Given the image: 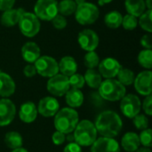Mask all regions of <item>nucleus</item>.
Instances as JSON below:
<instances>
[{
    "label": "nucleus",
    "instance_id": "11",
    "mask_svg": "<svg viewBox=\"0 0 152 152\" xmlns=\"http://www.w3.org/2000/svg\"><path fill=\"white\" fill-rule=\"evenodd\" d=\"M77 42L83 50L86 52L94 51L99 45V37L95 31L86 28L79 32Z\"/></svg>",
    "mask_w": 152,
    "mask_h": 152
},
{
    "label": "nucleus",
    "instance_id": "36",
    "mask_svg": "<svg viewBox=\"0 0 152 152\" xmlns=\"http://www.w3.org/2000/svg\"><path fill=\"white\" fill-rule=\"evenodd\" d=\"M152 130L151 128H146L144 130H142L139 139H140V143L143 147L151 148L152 145Z\"/></svg>",
    "mask_w": 152,
    "mask_h": 152
},
{
    "label": "nucleus",
    "instance_id": "14",
    "mask_svg": "<svg viewBox=\"0 0 152 152\" xmlns=\"http://www.w3.org/2000/svg\"><path fill=\"white\" fill-rule=\"evenodd\" d=\"M151 69H147L139 73L134 81V88L138 94L143 96L151 94Z\"/></svg>",
    "mask_w": 152,
    "mask_h": 152
},
{
    "label": "nucleus",
    "instance_id": "28",
    "mask_svg": "<svg viewBox=\"0 0 152 152\" xmlns=\"http://www.w3.org/2000/svg\"><path fill=\"white\" fill-rule=\"evenodd\" d=\"M77 4L74 0H61L58 3V12L63 16H70L75 13Z\"/></svg>",
    "mask_w": 152,
    "mask_h": 152
},
{
    "label": "nucleus",
    "instance_id": "42",
    "mask_svg": "<svg viewBox=\"0 0 152 152\" xmlns=\"http://www.w3.org/2000/svg\"><path fill=\"white\" fill-rule=\"evenodd\" d=\"M141 44L145 49H151L152 48V38L151 33L142 36L141 39Z\"/></svg>",
    "mask_w": 152,
    "mask_h": 152
},
{
    "label": "nucleus",
    "instance_id": "38",
    "mask_svg": "<svg viewBox=\"0 0 152 152\" xmlns=\"http://www.w3.org/2000/svg\"><path fill=\"white\" fill-rule=\"evenodd\" d=\"M52 141L53 142V144L59 146V145H61L65 142L66 141V134L61 133V132H59V131H55L53 135H52Z\"/></svg>",
    "mask_w": 152,
    "mask_h": 152
},
{
    "label": "nucleus",
    "instance_id": "41",
    "mask_svg": "<svg viewBox=\"0 0 152 152\" xmlns=\"http://www.w3.org/2000/svg\"><path fill=\"white\" fill-rule=\"evenodd\" d=\"M63 152H82V149L81 146H79L77 142H69V144L64 147Z\"/></svg>",
    "mask_w": 152,
    "mask_h": 152
},
{
    "label": "nucleus",
    "instance_id": "48",
    "mask_svg": "<svg viewBox=\"0 0 152 152\" xmlns=\"http://www.w3.org/2000/svg\"><path fill=\"white\" fill-rule=\"evenodd\" d=\"M12 152H28L26 149H24V148H22V147H20V148H18V149H15V150H12Z\"/></svg>",
    "mask_w": 152,
    "mask_h": 152
},
{
    "label": "nucleus",
    "instance_id": "40",
    "mask_svg": "<svg viewBox=\"0 0 152 152\" xmlns=\"http://www.w3.org/2000/svg\"><path fill=\"white\" fill-rule=\"evenodd\" d=\"M23 74L27 77H32L37 74V69L34 64L28 63L23 68Z\"/></svg>",
    "mask_w": 152,
    "mask_h": 152
},
{
    "label": "nucleus",
    "instance_id": "1",
    "mask_svg": "<svg viewBox=\"0 0 152 152\" xmlns=\"http://www.w3.org/2000/svg\"><path fill=\"white\" fill-rule=\"evenodd\" d=\"M94 126L97 133L102 136L115 138L121 132L123 122L117 112L113 110H105L97 116Z\"/></svg>",
    "mask_w": 152,
    "mask_h": 152
},
{
    "label": "nucleus",
    "instance_id": "20",
    "mask_svg": "<svg viewBox=\"0 0 152 152\" xmlns=\"http://www.w3.org/2000/svg\"><path fill=\"white\" fill-rule=\"evenodd\" d=\"M24 12L25 11L22 8H18V9L12 8V9L3 12V14L1 15V18H0L1 24L5 27L15 26L16 24H18L19 20Z\"/></svg>",
    "mask_w": 152,
    "mask_h": 152
},
{
    "label": "nucleus",
    "instance_id": "46",
    "mask_svg": "<svg viewBox=\"0 0 152 152\" xmlns=\"http://www.w3.org/2000/svg\"><path fill=\"white\" fill-rule=\"evenodd\" d=\"M144 1H145V5L148 8V10H151L152 0H144Z\"/></svg>",
    "mask_w": 152,
    "mask_h": 152
},
{
    "label": "nucleus",
    "instance_id": "16",
    "mask_svg": "<svg viewBox=\"0 0 152 152\" xmlns=\"http://www.w3.org/2000/svg\"><path fill=\"white\" fill-rule=\"evenodd\" d=\"M91 152H120V146L114 138L102 136L91 145Z\"/></svg>",
    "mask_w": 152,
    "mask_h": 152
},
{
    "label": "nucleus",
    "instance_id": "43",
    "mask_svg": "<svg viewBox=\"0 0 152 152\" xmlns=\"http://www.w3.org/2000/svg\"><path fill=\"white\" fill-rule=\"evenodd\" d=\"M15 4V0H0V11L4 12L12 9Z\"/></svg>",
    "mask_w": 152,
    "mask_h": 152
},
{
    "label": "nucleus",
    "instance_id": "6",
    "mask_svg": "<svg viewBox=\"0 0 152 152\" xmlns=\"http://www.w3.org/2000/svg\"><path fill=\"white\" fill-rule=\"evenodd\" d=\"M19 28L22 35L27 37H35L40 30L39 19L33 12H24L18 22Z\"/></svg>",
    "mask_w": 152,
    "mask_h": 152
},
{
    "label": "nucleus",
    "instance_id": "2",
    "mask_svg": "<svg viewBox=\"0 0 152 152\" xmlns=\"http://www.w3.org/2000/svg\"><path fill=\"white\" fill-rule=\"evenodd\" d=\"M79 122L78 113L72 108H63L59 110L54 116V127L57 131L65 134L72 133Z\"/></svg>",
    "mask_w": 152,
    "mask_h": 152
},
{
    "label": "nucleus",
    "instance_id": "25",
    "mask_svg": "<svg viewBox=\"0 0 152 152\" xmlns=\"http://www.w3.org/2000/svg\"><path fill=\"white\" fill-rule=\"evenodd\" d=\"M84 78L86 84L89 87L94 89H98L102 82V77L101 76L99 71L95 70V69H87Z\"/></svg>",
    "mask_w": 152,
    "mask_h": 152
},
{
    "label": "nucleus",
    "instance_id": "19",
    "mask_svg": "<svg viewBox=\"0 0 152 152\" xmlns=\"http://www.w3.org/2000/svg\"><path fill=\"white\" fill-rule=\"evenodd\" d=\"M21 56L28 63H34L40 57V47L35 42H27L21 47Z\"/></svg>",
    "mask_w": 152,
    "mask_h": 152
},
{
    "label": "nucleus",
    "instance_id": "22",
    "mask_svg": "<svg viewBox=\"0 0 152 152\" xmlns=\"http://www.w3.org/2000/svg\"><path fill=\"white\" fill-rule=\"evenodd\" d=\"M59 65V71L61 74L66 76V77H70L73 74L77 73V63L76 60L71 57V56H64L61 58L60 62L58 63Z\"/></svg>",
    "mask_w": 152,
    "mask_h": 152
},
{
    "label": "nucleus",
    "instance_id": "29",
    "mask_svg": "<svg viewBox=\"0 0 152 152\" xmlns=\"http://www.w3.org/2000/svg\"><path fill=\"white\" fill-rule=\"evenodd\" d=\"M118 80L123 85V86H131L134 84L135 75L133 70L127 69V68H120L118 75Z\"/></svg>",
    "mask_w": 152,
    "mask_h": 152
},
{
    "label": "nucleus",
    "instance_id": "35",
    "mask_svg": "<svg viewBox=\"0 0 152 152\" xmlns=\"http://www.w3.org/2000/svg\"><path fill=\"white\" fill-rule=\"evenodd\" d=\"M133 123L137 130H144L149 127V118L143 114H138L133 118Z\"/></svg>",
    "mask_w": 152,
    "mask_h": 152
},
{
    "label": "nucleus",
    "instance_id": "8",
    "mask_svg": "<svg viewBox=\"0 0 152 152\" xmlns=\"http://www.w3.org/2000/svg\"><path fill=\"white\" fill-rule=\"evenodd\" d=\"M34 65L37 69V73L44 77H51L59 73V65L55 59L51 56L44 55L40 56Z\"/></svg>",
    "mask_w": 152,
    "mask_h": 152
},
{
    "label": "nucleus",
    "instance_id": "24",
    "mask_svg": "<svg viewBox=\"0 0 152 152\" xmlns=\"http://www.w3.org/2000/svg\"><path fill=\"white\" fill-rule=\"evenodd\" d=\"M125 6L129 14H132L137 18L146 11L144 0H126Z\"/></svg>",
    "mask_w": 152,
    "mask_h": 152
},
{
    "label": "nucleus",
    "instance_id": "31",
    "mask_svg": "<svg viewBox=\"0 0 152 152\" xmlns=\"http://www.w3.org/2000/svg\"><path fill=\"white\" fill-rule=\"evenodd\" d=\"M152 11L151 10H147L145 11L139 19V24L141 26V28L147 31L148 33H151L152 32Z\"/></svg>",
    "mask_w": 152,
    "mask_h": 152
},
{
    "label": "nucleus",
    "instance_id": "44",
    "mask_svg": "<svg viewBox=\"0 0 152 152\" xmlns=\"http://www.w3.org/2000/svg\"><path fill=\"white\" fill-rule=\"evenodd\" d=\"M134 152H151L150 148H147V147H142V148H138Z\"/></svg>",
    "mask_w": 152,
    "mask_h": 152
},
{
    "label": "nucleus",
    "instance_id": "49",
    "mask_svg": "<svg viewBox=\"0 0 152 152\" xmlns=\"http://www.w3.org/2000/svg\"><path fill=\"white\" fill-rule=\"evenodd\" d=\"M74 1H75V3H76V4H77V5L81 4H83V3H85V2H86V0H74Z\"/></svg>",
    "mask_w": 152,
    "mask_h": 152
},
{
    "label": "nucleus",
    "instance_id": "23",
    "mask_svg": "<svg viewBox=\"0 0 152 152\" xmlns=\"http://www.w3.org/2000/svg\"><path fill=\"white\" fill-rule=\"evenodd\" d=\"M65 101L69 108H79L84 102V94L80 89L69 88L65 94Z\"/></svg>",
    "mask_w": 152,
    "mask_h": 152
},
{
    "label": "nucleus",
    "instance_id": "10",
    "mask_svg": "<svg viewBox=\"0 0 152 152\" xmlns=\"http://www.w3.org/2000/svg\"><path fill=\"white\" fill-rule=\"evenodd\" d=\"M142 109L140 98L135 94H126L120 100V110L128 118H134Z\"/></svg>",
    "mask_w": 152,
    "mask_h": 152
},
{
    "label": "nucleus",
    "instance_id": "5",
    "mask_svg": "<svg viewBox=\"0 0 152 152\" xmlns=\"http://www.w3.org/2000/svg\"><path fill=\"white\" fill-rule=\"evenodd\" d=\"M100 15L98 7L93 3L85 2L77 5L75 16L77 21L81 25H91L94 23Z\"/></svg>",
    "mask_w": 152,
    "mask_h": 152
},
{
    "label": "nucleus",
    "instance_id": "34",
    "mask_svg": "<svg viewBox=\"0 0 152 152\" xmlns=\"http://www.w3.org/2000/svg\"><path fill=\"white\" fill-rule=\"evenodd\" d=\"M69 82L70 88H75V89H81L86 84L84 76L78 73H75L72 76L69 77Z\"/></svg>",
    "mask_w": 152,
    "mask_h": 152
},
{
    "label": "nucleus",
    "instance_id": "33",
    "mask_svg": "<svg viewBox=\"0 0 152 152\" xmlns=\"http://www.w3.org/2000/svg\"><path fill=\"white\" fill-rule=\"evenodd\" d=\"M121 25L126 30H134V28H136V27L138 25L137 17H135V16H134L132 14L127 13V14H126L123 17Z\"/></svg>",
    "mask_w": 152,
    "mask_h": 152
},
{
    "label": "nucleus",
    "instance_id": "47",
    "mask_svg": "<svg viewBox=\"0 0 152 152\" xmlns=\"http://www.w3.org/2000/svg\"><path fill=\"white\" fill-rule=\"evenodd\" d=\"M113 0H98L99 4L101 5H103V4H110V2H112Z\"/></svg>",
    "mask_w": 152,
    "mask_h": 152
},
{
    "label": "nucleus",
    "instance_id": "3",
    "mask_svg": "<svg viewBox=\"0 0 152 152\" xmlns=\"http://www.w3.org/2000/svg\"><path fill=\"white\" fill-rule=\"evenodd\" d=\"M74 140L81 147L91 146L97 139V130L94 124L87 119L79 121L73 131Z\"/></svg>",
    "mask_w": 152,
    "mask_h": 152
},
{
    "label": "nucleus",
    "instance_id": "13",
    "mask_svg": "<svg viewBox=\"0 0 152 152\" xmlns=\"http://www.w3.org/2000/svg\"><path fill=\"white\" fill-rule=\"evenodd\" d=\"M121 65L118 61L112 57H107L102 61H100L98 65L99 73L104 78H114L117 77Z\"/></svg>",
    "mask_w": 152,
    "mask_h": 152
},
{
    "label": "nucleus",
    "instance_id": "32",
    "mask_svg": "<svg viewBox=\"0 0 152 152\" xmlns=\"http://www.w3.org/2000/svg\"><path fill=\"white\" fill-rule=\"evenodd\" d=\"M84 63L87 69H95L100 63V57L94 51L87 52L84 58Z\"/></svg>",
    "mask_w": 152,
    "mask_h": 152
},
{
    "label": "nucleus",
    "instance_id": "45",
    "mask_svg": "<svg viewBox=\"0 0 152 152\" xmlns=\"http://www.w3.org/2000/svg\"><path fill=\"white\" fill-rule=\"evenodd\" d=\"M66 141H68V142H75V140H74V135L71 134V133H70V134H68L66 135Z\"/></svg>",
    "mask_w": 152,
    "mask_h": 152
},
{
    "label": "nucleus",
    "instance_id": "17",
    "mask_svg": "<svg viewBox=\"0 0 152 152\" xmlns=\"http://www.w3.org/2000/svg\"><path fill=\"white\" fill-rule=\"evenodd\" d=\"M37 108L36 104L32 102H26L22 103L19 110L20 119L26 123L30 124L37 119Z\"/></svg>",
    "mask_w": 152,
    "mask_h": 152
},
{
    "label": "nucleus",
    "instance_id": "18",
    "mask_svg": "<svg viewBox=\"0 0 152 152\" xmlns=\"http://www.w3.org/2000/svg\"><path fill=\"white\" fill-rule=\"evenodd\" d=\"M15 83L12 77L5 72L0 71V97L8 98L15 92Z\"/></svg>",
    "mask_w": 152,
    "mask_h": 152
},
{
    "label": "nucleus",
    "instance_id": "37",
    "mask_svg": "<svg viewBox=\"0 0 152 152\" xmlns=\"http://www.w3.org/2000/svg\"><path fill=\"white\" fill-rule=\"evenodd\" d=\"M53 25L56 29H63L67 26V20L65 16L58 13L53 20H52Z\"/></svg>",
    "mask_w": 152,
    "mask_h": 152
},
{
    "label": "nucleus",
    "instance_id": "4",
    "mask_svg": "<svg viewBox=\"0 0 152 152\" xmlns=\"http://www.w3.org/2000/svg\"><path fill=\"white\" fill-rule=\"evenodd\" d=\"M98 90L101 97L109 102L120 101L126 93V86L114 78H107L102 81Z\"/></svg>",
    "mask_w": 152,
    "mask_h": 152
},
{
    "label": "nucleus",
    "instance_id": "30",
    "mask_svg": "<svg viewBox=\"0 0 152 152\" xmlns=\"http://www.w3.org/2000/svg\"><path fill=\"white\" fill-rule=\"evenodd\" d=\"M138 62L144 69H151L152 68L151 49H144V50L141 51L138 55Z\"/></svg>",
    "mask_w": 152,
    "mask_h": 152
},
{
    "label": "nucleus",
    "instance_id": "15",
    "mask_svg": "<svg viewBox=\"0 0 152 152\" xmlns=\"http://www.w3.org/2000/svg\"><path fill=\"white\" fill-rule=\"evenodd\" d=\"M37 108V112L41 116L45 118H51L55 116L60 110V103L56 98L53 96H45L39 101Z\"/></svg>",
    "mask_w": 152,
    "mask_h": 152
},
{
    "label": "nucleus",
    "instance_id": "7",
    "mask_svg": "<svg viewBox=\"0 0 152 152\" xmlns=\"http://www.w3.org/2000/svg\"><path fill=\"white\" fill-rule=\"evenodd\" d=\"M35 15L43 20H52L58 12V2L56 0H37L34 6Z\"/></svg>",
    "mask_w": 152,
    "mask_h": 152
},
{
    "label": "nucleus",
    "instance_id": "9",
    "mask_svg": "<svg viewBox=\"0 0 152 152\" xmlns=\"http://www.w3.org/2000/svg\"><path fill=\"white\" fill-rule=\"evenodd\" d=\"M47 91L53 96L61 97L66 94L69 90L70 86L69 82V77L62 74H56L51 77L46 85Z\"/></svg>",
    "mask_w": 152,
    "mask_h": 152
},
{
    "label": "nucleus",
    "instance_id": "27",
    "mask_svg": "<svg viewBox=\"0 0 152 152\" xmlns=\"http://www.w3.org/2000/svg\"><path fill=\"white\" fill-rule=\"evenodd\" d=\"M123 15L118 11H111L108 12L104 17V22L110 28H118L121 26Z\"/></svg>",
    "mask_w": 152,
    "mask_h": 152
},
{
    "label": "nucleus",
    "instance_id": "26",
    "mask_svg": "<svg viewBox=\"0 0 152 152\" xmlns=\"http://www.w3.org/2000/svg\"><path fill=\"white\" fill-rule=\"evenodd\" d=\"M4 143L7 146V148L11 150H15L22 147L23 139L20 133L15 131H11L4 135Z\"/></svg>",
    "mask_w": 152,
    "mask_h": 152
},
{
    "label": "nucleus",
    "instance_id": "12",
    "mask_svg": "<svg viewBox=\"0 0 152 152\" xmlns=\"http://www.w3.org/2000/svg\"><path fill=\"white\" fill-rule=\"evenodd\" d=\"M16 115V107L14 103L7 98L0 99V126L10 125Z\"/></svg>",
    "mask_w": 152,
    "mask_h": 152
},
{
    "label": "nucleus",
    "instance_id": "21",
    "mask_svg": "<svg viewBox=\"0 0 152 152\" xmlns=\"http://www.w3.org/2000/svg\"><path fill=\"white\" fill-rule=\"evenodd\" d=\"M139 135L134 132H127L121 139V146L126 152H134L140 147Z\"/></svg>",
    "mask_w": 152,
    "mask_h": 152
},
{
    "label": "nucleus",
    "instance_id": "39",
    "mask_svg": "<svg viewBox=\"0 0 152 152\" xmlns=\"http://www.w3.org/2000/svg\"><path fill=\"white\" fill-rule=\"evenodd\" d=\"M142 108L143 109L144 112L148 116L152 115V96L151 94L147 95L144 99L143 102L142 103Z\"/></svg>",
    "mask_w": 152,
    "mask_h": 152
}]
</instances>
